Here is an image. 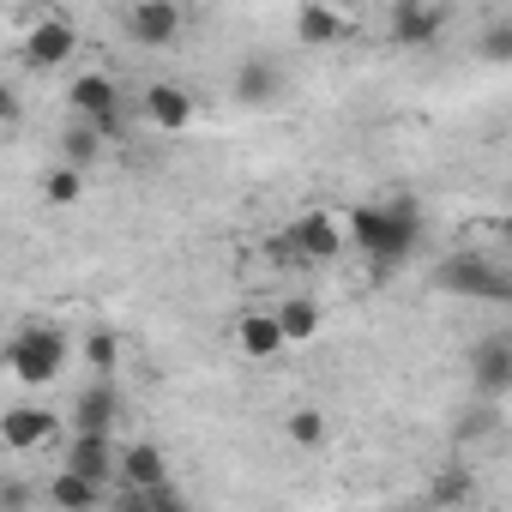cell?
Segmentation results:
<instances>
[{
    "label": "cell",
    "instance_id": "obj_25",
    "mask_svg": "<svg viewBox=\"0 0 512 512\" xmlns=\"http://www.w3.org/2000/svg\"><path fill=\"white\" fill-rule=\"evenodd\" d=\"M500 422H506V416H500V404H476V410L458 422V440H494V434H500Z\"/></svg>",
    "mask_w": 512,
    "mask_h": 512
},
{
    "label": "cell",
    "instance_id": "obj_29",
    "mask_svg": "<svg viewBox=\"0 0 512 512\" xmlns=\"http://www.w3.org/2000/svg\"><path fill=\"white\" fill-rule=\"evenodd\" d=\"M19 115H25V103H19V91L0 79V127H19Z\"/></svg>",
    "mask_w": 512,
    "mask_h": 512
},
{
    "label": "cell",
    "instance_id": "obj_22",
    "mask_svg": "<svg viewBox=\"0 0 512 512\" xmlns=\"http://www.w3.org/2000/svg\"><path fill=\"white\" fill-rule=\"evenodd\" d=\"M97 157H103V139H97V133H91V127H85V121H73V127H67V133H61V163H67V169H79V175H85V169H91V163H97Z\"/></svg>",
    "mask_w": 512,
    "mask_h": 512
},
{
    "label": "cell",
    "instance_id": "obj_16",
    "mask_svg": "<svg viewBox=\"0 0 512 512\" xmlns=\"http://www.w3.org/2000/svg\"><path fill=\"white\" fill-rule=\"evenodd\" d=\"M43 494H49L61 512H103V500H109V488H97V482H85V476H73V470H55V476L43 482Z\"/></svg>",
    "mask_w": 512,
    "mask_h": 512
},
{
    "label": "cell",
    "instance_id": "obj_28",
    "mask_svg": "<svg viewBox=\"0 0 512 512\" xmlns=\"http://www.w3.org/2000/svg\"><path fill=\"white\" fill-rule=\"evenodd\" d=\"M103 512H151V494H139V488H115V494L103 500Z\"/></svg>",
    "mask_w": 512,
    "mask_h": 512
},
{
    "label": "cell",
    "instance_id": "obj_10",
    "mask_svg": "<svg viewBox=\"0 0 512 512\" xmlns=\"http://www.w3.org/2000/svg\"><path fill=\"white\" fill-rule=\"evenodd\" d=\"M55 434H61V416L49 404H13V410H0V440H7V452H43Z\"/></svg>",
    "mask_w": 512,
    "mask_h": 512
},
{
    "label": "cell",
    "instance_id": "obj_18",
    "mask_svg": "<svg viewBox=\"0 0 512 512\" xmlns=\"http://www.w3.org/2000/svg\"><path fill=\"white\" fill-rule=\"evenodd\" d=\"M344 31H350V25H344V13H332V7H302V13H296V43H302V49H332Z\"/></svg>",
    "mask_w": 512,
    "mask_h": 512
},
{
    "label": "cell",
    "instance_id": "obj_6",
    "mask_svg": "<svg viewBox=\"0 0 512 512\" xmlns=\"http://www.w3.org/2000/svg\"><path fill=\"white\" fill-rule=\"evenodd\" d=\"M470 386H476V404H500L512 392V332L476 338V350H470Z\"/></svg>",
    "mask_w": 512,
    "mask_h": 512
},
{
    "label": "cell",
    "instance_id": "obj_30",
    "mask_svg": "<svg viewBox=\"0 0 512 512\" xmlns=\"http://www.w3.org/2000/svg\"><path fill=\"white\" fill-rule=\"evenodd\" d=\"M151 512H193V506H187V494L169 482V488H157V494H151Z\"/></svg>",
    "mask_w": 512,
    "mask_h": 512
},
{
    "label": "cell",
    "instance_id": "obj_3",
    "mask_svg": "<svg viewBox=\"0 0 512 512\" xmlns=\"http://www.w3.org/2000/svg\"><path fill=\"white\" fill-rule=\"evenodd\" d=\"M7 368H13V380L19 386H49V380H61V368H67V332L61 326H25L13 344H7Z\"/></svg>",
    "mask_w": 512,
    "mask_h": 512
},
{
    "label": "cell",
    "instance_id": "obj_5",
    "mask_svg": "<svg viewBox=\"0 0 512 512\" xmlns=\"http://www.w3.org/2000/svg\"><path fill=\"white\" fill-rule=\"evenodd\" d=\"M121 31L139 49H175V37L187 31V13L175 7V0H133V7L121 13Z\"/></svg>",
    "mask_w": 512,
    "mask_h": 512
},
{
    "label": "cell",
    "instance_id": "obj_26",
    "mask_svg": "<svg viewBox=\"0 0 512 512\" xmlns=\"http://www.w3.org/2000/svg\"><path fill=\"white\" fill-rule=\"evenodd\" d=\"M31 506H37L31 476H0V512H31Z\"/></svg>",
    "mask_w": 512,
    "mask_h": 512
},
{
    "label": "cell",
    "instance_id": "obj_20",
    "mask_svg": "<svg viewBox=\"0 0 512 512\" xmlns=\"http://www.w3.org/2000/svg\"><path fill=\"white\" fill-rule=\"evenodd\" d=\"M79 356H85V368H91L97 380H115V368H121V338H115L109 326H91V332L79 338Z\"/></svg>",
    "mask_w": 512,
    "mask_h": 512
},
{
    "label": "cell",
    "instance_id": "obj_23",
    "mask_svg": "<svg viewBox=\"0 0 512 512\" xmlns=\"http://www.w3.org/2000/svg\"><path fill=\"white\" fill-rule=\"evenodd\" d=\"M284 434H290V446H302V452H320L332 428H326V416H320V410H296V416L284 422Z\"/></svg>",
    "mask_w": 512,
    "mask_h": 512
},
{
    "label": "cell",
    "instance_id": "obj_8",
    "mask_svg": "<svg viewBox=\"0 0 512 512\" xmlns=\"http://www.w3.org/2000/svg\"><path fill=\"white\" fill-rule=\"evenodd\" d=\"M121 416H127L121 386H115V380H91V386L73 392V416H67V422H73V434H109V440H115Z\"/></svg>",
    "mask_w": 512,
    "mask_h": 512
},
{
    "label": "cell",
    "instance_id": "obj_17",
    "mask_svg": "<svg viewBox=\"0 0 512 512\" xmlns=\"http://www.w3.org/2000/svg\"><path fill=\"white\" fill-rule=\"evenodd\" d=\"M272 320H278V338H284V350H290V344H308V338H320V302H308V296H290V302H278V308H272Z\"/></svg>",
    "mask_w": 512,
    "mask_h": 512
},
{
    "label": "cell",
    "instance_id": "obj_14",
    "mask_svg": "<svg viewBox=\"0 0 512 512\" xmlns=\"http://www.w3.org/2000/svg\"><path fill=\"white\" fill-rule=\"evenodd\" d=\"M67 103H73V121L97 127V121L121 115V85H115L109 73H79V79L67 85Z\"/></svg>",
    "mask_w": 512,
    "mask_h": 512
},
{
    "label": "cell",
    "instance_id": "obj_24",
    "mask_svg": "<svg viewBox=\"0 0 512 512\" xmlns=\"http://www.w3.org/2000/svg\"><path fill=\"white\" fill-rule=\"evenodd\" d=\"M79 193H85V175H79V169L55 163V169L43 175V199H49V205H79Z\"/></svg>",
    "mask_w": 512,
    "mask_h": 512
},
{
    "label": "cell",
    "instance_id": "obj_12",
    "mask_svg": "<svg viewBox=\"0 0 512 512\" xmlns=\"http://www.w3.org/2000/svg\"><path fill=\"white\" fill-rule=\"evenodd\" d=\"M284 247L296 253V260H338V253H344V229H338V217L308 211V217H296L284 229Z\"/></svg>",
    "mask_w": 512,
    "mask_h": 512
},
{
    "label": "cell",
    "instance_id": "obj_7",
    "mask_svg": "<svg viewBox=\"0 0 512 512\" xmlns=\"http://www.w3.org/2000/svg\"><path fill=\"white\" fill-rule=\"evenodd\" d=\"M386 31L398 49H434L446 37V7H434V0H392Z\"/></svg>",
    "mask_w": 512,
    "mask_h": 512
},
{
    "label": "cell",
    "instance_id": "obj_1",
    "mask_svg": "<svg viewBox=\"0 0 512 512\" xmlns=\"http://www.w3.org/2000/svg\"><path fill=\"white\" fill-rule=\"evenodd\" d=\"M422 229H428V217H422L416 193H392V199H368V205L350 217V235H344V241H356L368 260H374V272L386 278V272H398L404 260H416Z\"/></svg>",
    "mask_w": 512,
    "mask_h": 512
},
{
    "label": "cell",
    "instance_id": "obj_31",
    "mask_svg": "<svg viewBox=\"0 0 512 512\" xmlns=\"http://www.w3.org/2000/svg\"><path fill=\"white\" fill-rule=\"evenodd\" d=\"M386 512H428V506H416V500H404V506H386Z\"/></svg>",
    "mask_w": 512,
    "mask_h": 512
},
{
    "label": "cell",
    "instance_id": "obj_27",
    "mask_svg": "<svg viewBox=\"0 0 512 512\" xmlns=\"http://www.w3.org/2000/svg\"><path fill=\"white\" fill-rule=\"evenodd\" d=\"M482 55H488V61H506V55H512V19H494V25H488Z\"/></svg>",
    "mask_w": 512,
    "mask_h": 512
},
{
    "label": "cell",
    "instance_id": "obj_19",
    "mask_svg": "<svg viewBox=\"0 0 512 512\" xmlns=\"http://www.w3.org/2000/svg\"><path fill=\"white\" fill-rule=\"evenodd\" d=\"M235 344H241V356H253V362H272V356L284 350V338H278V320H272V314H247V320L235 326Z\"/></svg>",
    "mask_w": 512,
    "mask_h": 512
},
{
    "label": "cell",
    "instance_id": "obj_4",
    "mask_svg": "<svg viewBox=\"0 0 512 512\" xmlns=\"http://www.w3.org/2000/svg\"><path fill=\"white\" fill-rule=\"evenodd\" d=\"M73 49H79V25H73V19H61V13H43V19H31L19 61H25L31 73H55V67H67V61H73Z\"/></svg>",
    "mask_w": 512,
    "mask_h": 512
},
{
    "label": "cell",
    "instance_id": "obj_13",
    "mask_svg": "<svg viewBox=\"0 0 512 512\" xmlns=\"http://www.w3.org/2000/svg\"><path fill=\"white\" fill-rule=\"evenodd\" d=\"M115 440L109 434H67V452H61V470H73V476H85V482H97V488H109L115 482Z\"/></svg>",
    "mask_w": 512,
    "mask_h": 512
},
{
    "label": "cell",
    "instance_id": "obj_2",
    "mask_svg": "<svg viewBox=\"0 0 512 512\" xmlns=\"http://www.w3.org/2000/svg\"><path fill=\"white\" fill-rule=\"evenodd\" d=\"M428 284H434L440 296H464V302H512V278H506V266L488 260V253H476V247L446 253Z\"/></svg>",
    "mask_w": 512,
    "mask_h": 512
},
{
    "label": "cell",
    "instance_id": "obj_15",
    "mask_svg": "<svg viewBox=\"0 0 512 512\" xmlns=\"http://www.w3.org/2000/svg\"><path fill=\"white\" fill-rule=\"evenodd\" d=\"M145 115H151V127L181 133L193 121V91L175 85V79H157V85H145Z\"/></svg>",
    "mask_w": 512,
    "mask_h": 512
},
{
    "label": "cell",
    "instance_id": "obj_21",
    "mask_svg": "<svg viewBox=\"0 0 512 512\" xmlns=\"http://www.w3.org/2000/svg\"><path fill=\"white\" fill-rule=\"evenodd\" d=\"M476 500V476L464 464H446L434 482H428V506H470Z\"/></svg>",
    "mask_w": 512,
    "mask_h": 512
},
{
    "label": "cell",
    "instance_id": "obj_9",
    "mask_svg": "<svg viewBox=\"0 0 512 512\" xmlns=\"http://www.w3.org/2000/svg\"><path fill=\"white\" fill-rule=\"evenodd\" d=\"M175 476H169V458H163V446H151V440H127L121 452H115V488H139V494H157V488H169Z\"/></svg>",
    "mask_w": 512,
    "mask_h": 512
},
{
    "label": "cell",
    "instance_id": "obj_11",
    "mask_svg": "<svg viewBox=\"0 0 512 512\" xmlns=\"http://www.w3.org/2000/svg\"><path fill=\"white\" fill-rule=\"evenodd\" d=\"M284 91H290V73L272 55H247L235 67V103H247V109H272V103H284Z\"/></svg>",
    "mask_w": 512,
    "mask_h": 512
}]
</instances>
